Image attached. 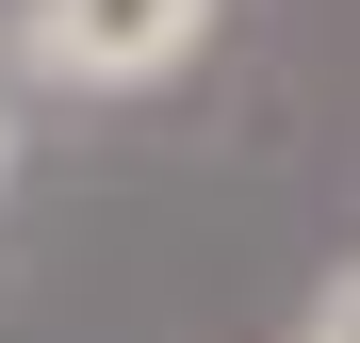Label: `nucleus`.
I'll list each match as a JSON object with an SVG mask.
<instances>
[{
	"instance_id": "nucleus-1",
	"label": "nucleus",
	"mask_w": 360,
	"mask_h": 343,
	"mask_svg": "<svg viewBox=\"0 0 360 343\" xmlns=\"http://www.w3.org/2000/svg\"><path fill=\"white\" fill-rule=\"evenodd\" d=\"M213 33H229V0H17L0 66L33 98H164L213 66Z\"/></svg>"
},
{
	"instance_id": "nucleus-2",
	"label": "nucleus",
	"mask_w": 360,
	"mask_h": 343,
	"mask_svg": "<svg viewBox=\"0 0 360 343\" xmlns=\"http://www.w3.org/2000/svg\"><path fill=\"white\" fill-rule=\"evenodd\" d=\"M278 343H360V262H328L311 295H295V327H278Z\"/></svg>"
},
{
	"instance_id": "nucleus-3",
	"label": "nucleus",
	"mask_w": 360,
	"mask_h": 343,
	"mask_svg": "<svg viewBox=\"0 0 360 343\" xmlns=\"http://www.w3.org/2000/svg\"><path fill=\"white\" fill-rule=\"evenodd\" d=\"M17 98H33V82H17V66H0V180H17V147H33V131H17Z\"/></svg>"
}]
</instances>
